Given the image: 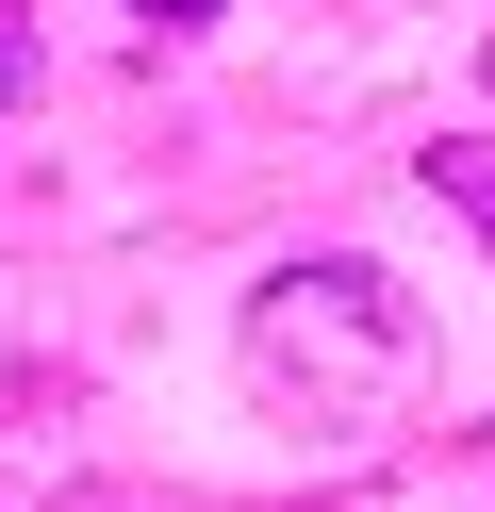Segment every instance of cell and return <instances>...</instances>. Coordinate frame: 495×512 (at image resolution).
Returning <instances> with one entry per match:
<instances>
[{
	"instance_id": "1",
	"label": "cell",
	"mask_w": 495,
	"mask_h": 512,
	"mask_svg": "<svg viewBox=\"0 0 495 512\" xmlns=\"http://www.w3.org/2000/svg\"><path fill=\"white\" fill-rule=\"evenodd\" d=\"M248 380L281 413H314V430H380L429 380V314L396 298L380 265H347V248H330V265H281L248 298Z\"/></svg>"
},
{
	"instance_id": "2",
	"label": "cell",
	"mask_w": 495,
	"mask_h": 512,
	"mask_svg": "<svg viewBox=\"0 0 495 512\" xmlns=\"http://www.w3.org/2000/svg\"><path fill=\"white\" fill-rule=\"evenodd\" d=\"M429 199H462L479 248H495V133H429Z\"/></svg>"
},
{
	"instance_id": "3",
	"label": "cell",
	"mask_w": 495,
	"mask_h": 512,
	"mask_svg": "<svg viewBox=\"0 0 495 512\" xmlns=\"http://www.w3.org/2000/svg\"><path fill=\"white\" fill-rule=\"evenodd\" d=\"M17 100H33V17L0 0V116H17Z\"/></svg>"
},
{
	"instance_id": "4",
	"label": "cell",
	"mask_w": 495,
	"mask_h": 512,
	"mask_svg": "<svg viewBox=\"0 0 495 512\" xmlns=\"http://www.w3.org/2000/svg\"><path fill=\"white\" fill-rule=\"evenodd\" d=\"M132 17H165V34H198V17H215V0H132Z\"/></svg>"
},
{
	"instance_id": "5",
	"label": "cell",
	"mask_w": 495,
	"mask_h": 512,
	"mask_svg": "<svg viewBox=\"0 0 495 512\" xmlns=\"http://www.w3.org/2000/svg\"><path fill=\"white\" fill-rule=\"evenodd\" d=\"M479 83H495V34H479Z\"/></svg>"
}]
</instances>
